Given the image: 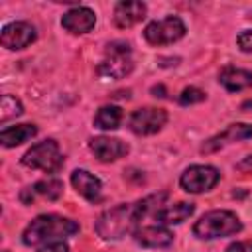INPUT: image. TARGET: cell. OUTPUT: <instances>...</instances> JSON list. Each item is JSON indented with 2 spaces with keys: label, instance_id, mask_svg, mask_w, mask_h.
Here are the masks:
<instances>
[{
  "label": "cell",
  "instance_id": "1",
  "mask_svg": "<svg viewBox=\"0 0 252 252\" xmlns=\"http://www.w3.org/2000/svg\"><path fill=\"white\" fill-rule=\"evenodd\" d=\"M165 201H167V193L161 191V193L148 195L136 203L116 205V207L104 211L96 219L94 230L104 240H120L130 232L134 234L136 228H140V220L150 213L156 215Z\"/></svg>",
  "mask_w": 252,
  "mask_h": 252
},
{
  "label": "cell",
  "instance_id": "2",
  "mask_svg": "<svg viewBox=\"0 0 252 252\" xmlns=\"http://www.w3.org/2000/svg\"><path fill=\"white\" fill-rule=\"evenodd\" d=\"M79 232V224L67 217L59 215H39L35 217L26 230L22 232V242L26 246H37V244H49L57 240H65Z\"/></svg>",
  "mask_w": 252,
  "mask_h": 252
},
{
  "label": "cell",
  "instance_id": "3",
  "mask_svg": "<svg viewBox=\"0 0 252 252\" xmlns=\"http://www.w3.org/2000/svg\"><path fill=\"white\" fill-rule=\"evenodd\" d=\"M242 230L240 219L226 209H215L205 213L195 224H193V234L203 240H213V238H222V236H232Z\"/></svg>",
  "mask_w": 252,
  "mask_h": 252
},
{
  "label": "cell",
  "instance_id": "4",
  "mask_svg": "<svg viewBox=\"0 0 252 252\" xmlns=\"http://www.w3.org/2000/svg\"><path fill=\"white\" fill-rule=\"evenodd\" d=\"M22 163L32 169H41L45 173H57L63 167V154L55 140H43L33 144L24 156Z\"/></svg>",
  "mask_w": 252,
  "mask_h": 252
},
{
  "label": "cell",
  "instance_id": "5",
  "mask_svg": "<svg viewBox=\"0 0 252 252\" xmlns=\"http://www.w3.org/2000/svg\"><path fill=\"white\" fill-rule=\"evenodd\" d=\"M132 49L124 41H114L106 45V57L98 63L96 73L104 79H122L132 73L134 61L130 57Z\"/></svg>",
  "mask_w": 252,
  "mask_h": 252
},
{
  "label": "cell",
  "instance_id": "6",
  "mask_svg": "<svg viewBox=\"0 0 252 252\" xmlns=\"http://www.w3.org/2000/svg\"><path fill=\"white\" fill-rule=\"evenodd\" d=\"M185 35V24L177 16H167L163 20H154L144 28V37L152 45L175 43Z\"/></svg>",
  "mask_w": 252,
  "mask_h": 252
},
{
  "label": "cell",
  "instance_id": "7",
  "mask_svg": "<svg viewBox=\"0 0 252 252\" xmlns=\"http://www.w3.org/2000/svg\"><path fill=\"white\" fill-rule=\"evenodd\" d=\"M220 179V171L213 165H191L187 167L181 177L179 185L187 193H205L211 191Z\"/></svg>",
  "mask_w": 252,
  "mask_h": 252
},
{
  "label": "cell",
  "instance_id": "8",
  "mask_svg": "<svg viewBox=\"0 0 252 252\" xmlns=\"http://www.w3.org/2000/svg\"><path fill=\"white\" fill-rule=\"evenodd\" d=\"M167 122V112L163 108H156V106H144L132 112L128 124L130 130L138 136H152L156 132H159Z\"/></svg>",
  "mask_w": 252,
  "mask_h": 252
},
{
  "label": "cell",
  "instance_id": "9",
  "mask_svg": "<svg viewBox=\"0 0 252 252\" xmlns=\"http://www.w3.org/2000/svg\"><path fill=\"white\" fill-rule=\"evenodd\" d=\"M252 138V124H246V122H234V124H228L222 132H219L217 136L209 138L203 146H201V152L203 154H213V152H219L220 148L228 146V144H234V142H242V140H248Z\"/></svg>",
  "mask_w": 252,
  "mask_h": 252
},
{
  "label": "cell",
  "instance_id": "10",
  "mask_svg": "<svg viewBox=\"0 0 252 252\" xmlns=\"http://www.w3.org/2000/svg\"><path fill=\"white\" fill-rule=\"evenodd\" d=\"M37 37L35 28L30 22H10L2 28L0 43L6 49H24Z\"/></svg>",
  "mask_w": 252,
  "mask_h": 252
},
{
  "label": "cell",
  "instance_id": "11",
  "mask_svg": "<svg viewBox=\"0 0 252 252\" xmlns=\"http://www.w3.org/2000/svg\"><path fill=\"white\" fill-rule=\"evenodd\" d=\"M91 152L94 154V158L98 161H116L118 158L128 154V144L118 140V138H108V136H96L91 138L89 142Z\"/></svg>",
  "mask_w": 252,
  "mask_h": 252
},
{
  "label": "cell",
  "instance_id": "12",
  "mask_svg": "<svg viewBox=\"0 0 252 252\" xmlns=\"http://www.w3.org/2000/svg\"><path fill=\"white\" fill-rule=\"evenodd\" d=\"M94 24H96V16H94V12H93L91 8H87V6H75V8H71L69 12H65L63 18H61V26H63L67 32L75 33V35L91 32V30L94 28Z\"/></svg>",
  "mask_w": 252,
  "mask_h": 252
},
{
  "label": "cell",
  "instance_id": "13",
  "mask_svg": "<svg viewBox=\"0 0 252 252\" xmlns=\"http://www.w3.org/2000/svg\"><path fill=\"white\" fill-rule=\"evenodd\" d=\"M63 193V183L55 177H49V179H41V181H35L33 185L22 189L20 193V199L24 205H32L37 197L41 199H47V201H55L59 199Z\"/></svg>",
  "mask_w": 252,
  "mask_h": 252
},
{
  "label": "cell",
  "instance_id": "14",
  "mask_svg": "<svg viewBox=\"0 0 252 252\" xmlns=\"http://www.w3.org/2000/svg\"><path fill=\"white\" fill-rule=\"evenodd\" d=\"M134 240L146 248H165L173 242V232L163 224H148L136 228Z\"/></svg>",
  "mask_w": 252,
  "mask_h": 252
},
{
  "label": "cell",
  "instance_id": "15",
  "mask_svg": "<svg viewBox=\"0 0 252 252\" xmlns=\"http://www.w3.org/2000/svg\"><path fill=\"white\" fill-rule=\"evenodd\" d=\"M71 183L73 187L77 189L79 195H83L87 201L91 203H96L100 199V193H102V183L96 175L89 173L87 169H75L71 173Z\"/></svg>",
  "mask_w": 252,
  "mask_h": 252
},
{
  "label": "cell",
  "instance_id": "16",
  "mask_svg": "<svg viewBox=\"0 0 252 252\" xmlns=\"http://www.w3.org/2000/svg\"><path fill=\"white\" fill-rule=\"evenodd\" d=\"M146 18V4L136 0H124L114 6V24L118 28H132Z\"/></svg>",
  "mask_w": 252,
  "mask_h": 252
},
{
  "label": "cell",
  "instance_id": "17",
  "mask_svg": "<svg viewBox=\"0 0 252 252\" xmlns=\"http://www.w3.org/2000/svg\"><path fill=\"white\" fill-rule=\"evenodd\" d=\"M195 213V205L193 203H187V201H179L175 205H169V207H161L154 217L159 224L167 226V224H179L183 220H187L191 215Z\"/></svg>",
  "mask_w": 252,
  "mask_h": 252
},
{
  "label": "cell",
  "instance_id": "18",
  "mask_svg": "<svg viewBox=\"0 0 252 252\" xmlns=\"http://www.w3.org/2000/svg\"><path fill=\"white\" fill-rule=\"evenodd\" d=\"M219 83H220L226 91H230V93L244 91V89L252 87V71H248V69H238V67H226V69L220 71Z\"/></svg>",
  "mask_w": 252,
  "mask_h": 252
},
{
  "label": "cell",
  "instance_id": "19",
  "mask_svg": "<svg viewBox=\"0 0 252 252\" xmlns=\"http://www.w3.org/2000/svg\"><path fill=\"white\" fill-rule=\"evenodd\" d=\"M35 134H37V126H33V124H16V126L4 128L0 132V142L6 148H14V146H20V144L32 140Z\"/></svg>",
  "mask_w": 252,
  "mask_h": 252
},
{
  "label": "cell",
  "instance_id": "20",
  "mask_svg": "<svg viewBox=\"0 0 252 252\" xmlns=\"http://www.w3.org/2000/svg\"><path fill=\"white\" fill-rule=\"evenodd\" d=\"M122 122V110L118 106H102L94 114V126L100 130H116Z\"/></svg>",
  "mask_w": 252,
  "mask_h": 252
},
{
  "label": "cell",
  "instance_id": "21",
  "mask_svg": "<svg viewBox=\"0 0 252 252\" xmlns=\"http://www.w3.org/2000/svg\"><path fill=\"white\" fill-rule=\"evenodd\" d=\"M22 112H24V106H22V102L16 96L2 94V104H0V122L2 124H6L8 120L20 116Z\"/></svg>",
  "mask_w": 252,
  "mask_h": 252
},
{
  "label": "cell",
  "instance_id": "22",
  "mask_svg": "<svg viewBox=\"0 0 252 252\" xmlns=\"http://www.w3.org/2000/svg\"><path fill=\"white\" fill-rule=\"evenodd\" d=\"M205 91L197 89V87H185L179 96H177V102L183 104V106H189V104H197V102H203L205 100Z\"/></svg>",
  "mask_w": 252,
  "mask_h": 252
},
{
  "label": "cell",
  "instance_id": "23",
  "mask_svg": "<svg viewBox=\"0 0 252 252\" xmlns=\"http://www.w3.org/2000/svg\"><path fill=\"white\" fill-rule=\"evenodd\" d=\"M236 43H238L240 51H244V53H252V30H244V32H240L238 37H236Z\"/></svg>",
  "mask_w": 252,
  "mask_h": 252
},
{
  "label": "cell",
  "instance_id": "24",
  "mask_svg": "<svg viewBox=\"0 0 252 252\" xmlns=\"http://www.w3.org/2000/svg\"><path fill=\"white\" fill-rule=\"evenodd\" d=\"M37 252H69V246L63 242V240H57V242H49V244H43Z\"/></svg>",
  "mask_w": 252,
  "mask_h": 252
},
{
  "label": "cell",
  "instance_id": "25",
  "mask_svg": "<svg viewBox=\"0 0 252 252\" xmlns=\"http://www.w3.org/2000/svg\"><path fill=\"white\" fill-rule=\"evenodd\" d=\"M226 252H252V240H238V242H232Z\"/></svg>",
  "mask_w": 252,
  "mask_h": 252
},
{
  "label": "cell",
  "instance_id": "26",
  "mask_svg": "<svg viewBox=\"0 0 252 252\" xmlns=\"http://www.w3.org/2000/svg\"><path fill=\"white\" fill-rule=\"evenodd\" d=\"M236 169L242 171V173H252V154L246 156L244 159H240V161L236 163Z\"/></svg>",
  "mask_w": 252,
  "mask_h": 252
},
{
  "label": "cell",
  "instance_id": "27",
  "mask_svg": "<svg viewBox=\"0 0 252 252\" xmlns=\"http://www.w3.org/2000/svg\"><path fill=\"white\" fill-rule=\"evenodd\" d=\"M152 93H154V96H165V87L163 85H156V87H152Z\"/></svg>",
  "mask_w": 252,
  "mask_h": 252
}]
</instances>
